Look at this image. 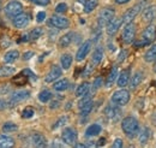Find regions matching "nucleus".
I'll return each instance as SVG.
<instances>
[{
	"mask_svg": "<svg viewBox=\"0 0 156 148\" xmlns=\"http://www.w3.org/2000/svg\"><path fill=\"white\" fill-rule=\"evenodd\" d=\"M34 113H35V111L33 107H25L22 112V117L23 118H31L34 116Z\"/></svg>",
	"mask_w": 156,
	"mask_h": 148,
	"instance_id": "37",
	"label": "nucleus"
},
{
	"mask_svg": "<svg viewBox=\"0 0 156 148\" xmlns=\"http://www.w3.org/2000/svg\"><path fill=\"white\" fill-rule=\"evenodd\" d=\"M117 4H120V5H122V4H126V2H129L130 0H114Z\"/></svg>",
	"mask_w": 156,
	"mask_h": 148,
	"instance_id": "51",
	"label": "nucleus"
},
{
	"mask_svg": "<svg viewBox=\"0 0 156 148\" xmlns=\"http://www.w3.org/2000/svg\"><path fill=\"white\" fill-rule=\"evenodd\" d=\"M144 60L147 63H151L156 60V45H153L144 54Z\"/></svg>",
	"mask_w": 156,
	"mask_h": 148,
	"instance_id": "29",
	"label": "nucleus"
},
{
	"mask_svg": "<svg viewBox=\"0 0 156 148\" xmlns=\"http://www.w3.org/2000/svg\"><path fill=\"white\" fill-rule=\"evenodd\" d=\"M91 46H93L91 40L84 41V42L80 45V47L78 48L77 53H76V60H77V61L84 60V59L87 58V56L89 54V52H90V50H91Z\"/></svg>",
	"mask_w": 156,
	"mask_h": 148,
	"instance_id": "11",
	"label": "nucleus"
},
{
	"mask_svg": "<svg viewBox=\"0 0 156 148\" xmlns=\"http://www.w3.org/2000/svg\"><path fill=\"white\" fill-rule=\"evenodd\" d=\"M98 0H87L85 4H84L83 11L85 13H90V12H93L98 7Z\"/></svg>",
	"mask_w": 156,
	"mask_h": 148,
	"instance_id": "31",
	"label": "nucleus"
},
{
	"mask_svg": "<svg viewBox=\"0 0 156 148\" xmlns=\"http://www.w3.org/2000/svg\"><path fill=\"white\" fill-rule=\"evenodd\" d=\"M52 96H53V94L49 92L48 89H44V91H42V92L39 94V100L41 102H48L51 99H52Z\"/></svg>",
	"mask_w": 156,
	"mask_h": 148,
	"instance_id": "33",
	"label": "nucleus"
},
{
	"mask_svg": "<svg viewBox=\"0 0 156 148\" xmlns=\"http://www.w3.org/2000/svg\"><path fill=\"white\" fill-rule=\"evenodd\" d=\"M105 114L112 122H117L118 119L120 118V116H121V110L119 109V106L115 105V104L114 105H108L105 109Z\"/></svg>",
	"mask_w": 156,
	"mask_h": 148,
	"instance_id": "13",
	"label": "nucleus"
},
{
	"mask_svg": "<svg viewBox=\"0 0 156 148\" xmlns=\"http://www.w3.org/2000/svg\"><path fill=\"white\" fill-rule=\"evenodd\" d=\"M156 39V28L155 25L150 24L148 25L143 33H142V40L145 42V45H150L151 42H154Z\"/></svg>",
	"mask_w": 156,
	"mask_h": 148,
	"instance_id": "12",
	"label": "nucleus"
},
{
	"mask_svg": "<svg viewBox=\"0 0 156 148\" xmlns=\"http://www.w3.org/2000/svg\"><path fill=\"white\" fill-rule=\"evenodd\" d=\"M49 106H51V109H58L59 106H60V102H59L58 100H52Z\"/></svg>",
	"mask_w": 156,
	"mask_h": 148,
	"instance_id": "48",
	"label": "nucleus"
},
{
	"mask_svg": "<svg viewBox=\"0 0 156 148\" xmlns=\"http://www.w3.org/2000/svg\"><path fill=\"white\" fill-rule=\"evenodd\" d=\"M121 129L129 137H135L139 132V123L135 117H125L121 120Z\"/></svg>",
	"mask_w": 156,
	"mask_h": 148,
	"instance_id": "1",
	"label": "nucleus"
},
{
	"mask_svg": "<svg viewBox=\"0 0 156 148\" xmlns=\"http://www.w3.org/2000/svg\"><path fill=\"white\" fill-rule=\"evenodd\" d=\"M93 107H94V102H93V101L85 104L84 106H82V107L79 109V110H80V114H82V116H88L90 112L93 111Z\"/></svg>",
	"mask_w": 156,
	"mask_h": 148,
	"instance_id": "35",
	"label": "nucleus"
},
{
	"mask_svg": "<svg viewBox=\"0 0 156 148\" xmlns=\"http://www.w3.org/2000/svg\"><path fill=\"white\" fill-rule=\"evenodd\" d=\"M15 146V140L6 135V134H0V148H11Z\"/></svg>",
	"mask_w": 156,
	"mask_h": 148,
	"instance_id": "19",
	"label": "nucleus"
},
{
	"mask_svg": "<svg viewBox=\"0 0 156 148\" xmlns=\"http://www.w3.org/2000/svg\"><path fill=\"white\" fill-rule=\"evenodd\" d=\"M73 35H75V34H73L72 31H70V33L62 35V36L60 37V40H59V47H61V48L69 47V46L71 45V42L73 41Z\"/></svg>",
	"mask_w": 156,
	"mask_h": 148,
	"instance_id": "20",
	"label": "nucleus"
},
{
	"mask_svg": "<svg viewBox=\"0 0 156 148\" xmlns=\"http://www.w3.org/2000/svg\"><path fill=\"white\" fill-rule=\"evenodd\" d=\"M16 74V69L9 65H4L0 68V77H9Z\"/></svg>",
	"mask_w": 156,
	"mask_h": 148,
	"instance_id": "32",
	"label": "nucleus"
},
{
	"mask_svg": "<svg viewBox=\"0 0 156 148\" xmlns=\"http://www.w3.org/2000/svg\"><path fill=\"white\" fill-rule=\"evenodd\" d=\"M13 25L17 28V29H23V28H27L28 27V24H29V22H30V18H29V16L27 15V13H20L18 16H16L15 18H13Z\"/></svg>",
	"mask_w": 156,
	"mask_h": 148,
	"instance_id": "17",
	"label": "nucleus"
},
{
	"mask_svg": "<svg viewBox=\"0 0 156 148\" xmlns=\"http://www.w3.org/2000/svg\"><path fill=\"white\" fill-rule=\"evenodd\" d=\"M61 75H62V70H61V68H60L59 65H53V66L51 68L49 72H48V74H47V76H46L44 81H46L47 83L55 82L59 77L61 76Z\"/></svg>",
	"mask_w": 156,
	"mask_h": 148,
	"instance_id": "15",
	"label": "nucleus"
},
{
	"mask_svg": "<svg viewBox=\"0 0 156 148\" xmlns=\"http://www.w3.org/2000/svg\"><path fill=\"white\" fill-rule=\"evenodd\" d=\"M29 98H30V92H29V91H25V89H23V91H17V92L11 94V96H10L9 100H7V105H9L10 107L16 106V105H18L22 101H25V100L29 99Z\"/></svg>",
	"mask_w": 156,
	"mask_h": 148,
	"instance_id": "3",
	"label": "nucleus"
},
{
	"mask_svg": "<svg viewBox=\"0 0 156 148\" xmlns=\"http://www.w3.org/2000/svg\"><path fill=\"white\" fill-rule=\"evenodd\" d=\"M105 143V139H101L100 141H98V146H101V145H103Z\"/></svg>",
	"mask_w": 156,
	"mask_h": 148,
	"instance_id": "52",
	"label": "nucleus"
},
{
	"mask_svg": "<svg viewBox=\"0 0 156 148\" xmlns=\"http://www.w3.org/2000/svg\"><path fill=\"white\" fill-rule=\"evenodd\" d=\"M89 91H90V83L89 82H83L80 83L76 89V96L78 98H82L87 94H89Z\"/></svg>",
	"mask_w": 156,
	"mask_h": 148,
	"instance_id": "24",
	"label": "nucleus"
},
{
	"mask_svg": "<svg viewBox=\"0 0 156 148\" xmlns=\"http://www.w3.org/2000/svg\"><path fill=\"white\" fill-rule=\"evenodd\" d=\"M9 105H7V101H5L4 99H0V111H2L4 109H6Z\"/></svg>",
	"mask_w": 156,
	"mask_h": 148,
	"instance_id": "49",
	"label": "nucleus"
},
{
	"mask_svg": "<svg viewBox=\"0 0 156 148\" xmlns=\"http://www.w3.org/2000/svg\"><path fill=\"white\" fill-rule=\"evenodd\" d=\"M42 34H43V30H42V28H35V29H33L31 31H30V40H37L40 36H42Z\"/></svg>",
	"mask_w": 156,
	"mask_h": 148,
	"instance_id": "36",
	"label": "nucleus"
},
{
	"mask_svg": "<svg viewBox=\"0 0 156 148\" xmlns=\"http://www.w3.org/2000/svg\"><path fill=\"white\" fill-rule=\"evenodd\" d=\"M130 78H131V76H130V69H125L121 72H119L117 80L118 87L119 88H124L127 84H130Z\"/></svg>",
	"mask_w": 156,
	"mask_h": 148,
	"instance_id": "16",
	"label": "nucleus"
},
{
	"mask_svg": "<svg viewBox=\"0 0 156 148\" xmlns=\"http://www.w3.org/2000/svg\"><path fill=\"white\" fill-rule=\"evenodd\" d=\"M118 75H119V70H118L117 66H114V68L112 69V71L109 72V75H108V77H107V81H106V86H107L108 88L113 86L114 81L117 80Z\"/></svg>",
	"mask_w": 156,
	"mask_h": 148,
	"instance_id": "30",
	"label": "nucleus"
},
{
	"mask_svg": "<svg viewBox=\"0 0 156 148\" xmlns=\"http://www.w3.org/2000/svg\"><path fill=\"white\" fill-rule=\"evenodd\" d=\"M72 61H73V58H72L71 54H69V53L62 54L61 58H60V64H61V68H62L64 70L70 69L71 65H72Z\"/></svg>",
	"mask_w": 156,
	"mask_h": 148,
	"instance_id": "26",
	"label": "nucleus"
},
{
	"mask_svg": "<svg viewBox=\"0 0 156 148\" xmlns=\"http://www.w3.org/2000/svg\"><path fill=\"white\" fill-rule=\"evenodd\" d=\"M77 131L73 128H65V129L61 131V140L65 145H69V146H75L76 142H77Z\"/></svg>",
	"mask_w": 156,
	"mask_h": 148,
	"instance_id": "5",
	"label": "nucleus"
},
{
	"mask_svg": "<svg viewBox=\"0 0 156 148\" xmlns=\"http://www.w3.org/2000/svg\"><path fill=\"white\" fill-rule=\"evenodd\" d=\"M154 71L156 72V61H155V64H154Z\"/></svg>",
	"mask_w": 156,
	"mask_h": 148,
	"instance_id": "53",
	"label": "nucleus"
},
{
	"mask_svg": "<svg viewBox=\"0 0 156 148\" xmlns=\"http://www.w3.org/2000/svg\"><path fill=\"white\" fill-rule=\"evenodd\" d=\"M144 7V5L142 4V2H138V4H136L135 6H132L131 9H129L124 15H122V22L126 24V23H130V22H132L133 19L137 17V15L142 11V9Z\"/></svg>",
	"mask_w": 156,
	"mask_h": 148,
	"instance_id": "9",
	"label": "nucleus"
},
{
	"mask_svg": "<svg viewBox=\"0 0 156 148\" xmlns=\"http://www.w3.org/2000/svg\"><path fill=\"white\" fill-rule=\"evenodd\" d=\"M103 48L101 47V46H98L95 48V51L93 52V56H91V61H93V64L94 65H98L101 61H102V59H103Z\"/></svg>",
	"mask_w": 156,
	"mask_h": 148,
	"instance_id": "21",
	"label": "nucleus"
},
{
	"mask_svg": "<svg viewBox=\"0 0 156 148\" xmlns=\"http://www.w3.org/2000/svg\"><path fill=\"white\" fill-rule=\"evenodd\" d=\"M44 19H46V12H43V11L39 12L37 16H36V20H37L39 23H41V22H43Z\"/></svg>",
	"mask_w": 156,
	"mask_h": 148,
	"instance_id": "45",
	"label": "nucleus"
},
{
	"mask_svg": "<svg viewBox=\"0 0 156 148\" xmlns=\"http://www.w3.org/2000/svg\"><path fill=\"white\" fill-rule=\"evenodd\" d=\"M48 25L52 27V28H55V29H67L70 27V20L66 17L54 15V16H52L49 18Z\"/></svg>",
	"mask_w": 156,
	"mask_h": 148,
	"instance_id": "8",
	"label": "nucleus"
},
{
	"mask_svg": "<svg viewBox=\"0 0 156 148\" xmlns=\"http://www.w3.org/2000/svg\"><path fill=\"white\" fill-rule=\"evenodd\" d=\"M150 137H151V130L149 129L148 127H144L143 129L140 130V132H139L138 140H139V142H140L142 145H145V143L149 141Z\"/></svg>",
	"mask_w": 156,
	"mask_h": 148,
	"instance_id": "23",
	"label": "nucleus"
},
{
	"mask_svg": "<svg viewBox=\"0 0 156 148\" xmlns=\"http://www.w3.org/2000/svg\"><path fill=\"white\" fill-rule=\"evenodd\" d=\"M101 125L100 124H91V125H89L88 127V129L85 131V135L88 136V137H93V136H98V134L101 132Z\"/></svg>",
	"mask_w": 156,
	"mask_h": 148,
	"instance_id": "28",
	"label": "nucleus"
},
{
	"mask_svg": "<svg viewBox=\"0 0 156 148\" xmlns=\"http://www.w3.org/2000/svg\"><path fill=\"white\" fill-rule=\"evenodd\" d=\"M91 70H93L91 65H90V64H88V66H87V71L84 72V75H83V76H89V74L91 72Z\"/></svg>",
	"mask_w": 156,
	"mask_h": 148,
	"instance_id": "50",
	"label": "nucleus"
},
{
	"mask_svg": "<svg viewBox=\"0 0 156 148\" xmlns=\"http://www.w3.org/2000/svg\"><path fill=\"white\" fill-rule=\"evenodd\" d=\"M33 57H34V52L28 51V52H25V53L23 54V59H24V60H29V59H31Z\"/></svg>",
	"mask_w": 156,
	"mask_h": 148,
	"instance_id": "47",
	"label": "nucleus"
},
{
	"mask_svg": "<svg viewBox=\"0 0 156 148\" xmlns=\"http://www.w3.org/2000/svg\"><path fill=\"white\" fill-rule=\"evenodd\" d=\"M28 141L30 142L31 146L34 147H46L47 146V140L46 137L41 134V132H37V131H34L29 135L28 137Z\"/></svg>",
	"mask_w": 156,
	"mask_h": 148,
	"instance_id": "10",
	"label": "nucleus"
},
{
	"mask_svg": "<svg viewBox=\"0 0 156 148\" xmlns=\"http://www.w3.org/2000/svg\"><path fill=\"white\" fill-rule=\"evenodd\" d=\"M66 11H67V5L65 2H60L55 7V12L57 13H65Z\"/></svg>",
	"mask_w": 156,
	"mask_h": 148,
	"instance_id": "38",
	"label": "nucleus"
},
{
	"mask_svg": "<svg viewBox=\"0 0 156 148\" xmlns=\"http://www.w3.org/2000/svg\"><path fill=\"white\" fill-rule=\"evenodd\" d=\"M122 146H124V143H122V140H121V139H115L114 143L112 145L113 148H121Z\"/></svg>",
	"mask_w": 156,
	"mask_h": 148,
	"instance_id": "44",
	"label": "nucleus"
},
{
	"mask_svg": "<svg viewBox=\"0 0 156 148\" xmlns=\"http://www.w3.org/2000/svg\"><path fill=\"white\" fill-rule=\"evenodd\" d=\"M10 43H11V41H10V39L6 36V35H2V36H1V39H0V45H1V47H9Z\"/></svg>",
	"mask_w": 156,
	"mask_h": 148,
	"instance_id": "40",
	"label": "nucleus"
},
{
	"mask_svg": "<svg viewBox=\"0 0 156 148\" xmlns=\"http://www.w3.org/2000/svg\"><path fill=\"white\" fill-rule=\"evenodd\" d=\"M18 58H20V52H18L17 50H11V51H9L7 53H5V56H4V61H5V63H13V61H16Z\"/></svg>",
	"mask_w": 156,
	"mask_h": 148,
	"instance_id": "27",
	"label": "nucleus"
},
{
	"mask_svg": "<svg viewBox=\"0 0 156 148\" xmlns=\"http://www.w3.org/2000/svg\"><path fill=\"white\" fill-rule=\"evenodd\" d=\"M130 101V92L126 89H119L112 95V102L118 106H125Z\"/></svg>",
	"mask_w": 156,
	"mask_h": 148,
	"instance_id": "6",
	"label": "nucleus"
},
{
	"mask_svg": "<svg viewBox=\"0 0 156 148\" xmlns=\"http://www.w3.org/2000/svg\"><path fill=\"white\" fill-rule=\"evenodd\" d=\"M126 54H127V51L126 50H122L120 53H119V57H118V61L120 63V61H122L125 58H126Z\"/></svg>",
	"mask_w": 156,
	"mask_h": 148,
	"instance_id": "46",
	"label": "nucleus"
},
{
	"mask_svg": "<svg viewBox=\"0 0 156 148\" xmlns=\"http://www.w3.org/2000/svg\"><path fill=\"white\" fill-rule=\"evenodd\" d=\"M22 12H23V5L17 0H12L5 6V13L10 18H15Z\"/></svg>",
	"mask_w": 156,
	"mask_h": 148,
	"instance_id": "4",
	"label": "nucleus"
},
{
	"mask_svg": "<svg viewBox=\"0 0 156 148\" xmlns=\"http://www.w3.org/2000/svg\"><path fill=\"white\" fill-rule=\"evenodd\" d=\"M143 81V72L142 71H137L135 75L131 77V82H130V88L131 89H136L137 87L142 83Z\"/></svg>",
	"mask_w": 156,
	"mask_h": 148,
	"instance_id": "25",
	"label": "nucleus"
},
{
	"mask_svg": "<svg viewBox=\"0 0 156 148\" xmlns=\"http://www.w3.org/2000/svg\"><path fill=\"white\" fill-rule=\"evenodd\" d=\"M136 24L133 22H130V23H126V25L124 27V30H122V41L125 43H131L133 42L135 36H136Z\"/></svg>",
	"mask_w": 156,
	"mask_h": 148,
	"instance_id": "7",
	"label": "nucleus"
},
{
	"mask_svg": "<svg viewBox=\"0 0 156 148\" xmlns=\"http://www.w3.org/2000/svg\"><path fill=\"white\" fill-rule=\"evenodd\" d=\"M122 18H114L112 19L107 25H106V33L109 35V36H113L118 33V30L120 29V27L122 25Z\"/></svg>",
	"mask_w": 156,
	"mask_h": 148,
	"instance_id": "14",
	"label": "nucleus"
},
{
	"mask_svg": "<svg viewBox=\"0 0 156 148\" xmlns=\"http://www.w3.org/2000/svg\"><path fill=\"white\" fill-rule=\"evenodd\" d=\"M142 17L145 22H153L156 18V5H147L143 10Z\"/></svg>",
	"mask_w": 156,
	"mask_h": 148,
	"instance_id": "18",
	"label": "nucleus"
},
{
	"mask_svg": "<svg viewBox=\"0 0 156 148\" xmlns=\"http://www.w3.org/2000/svg\"><path fill=\"white\" fill-rule=\"evenodd\" d=\"M101 86H102V78L101 77H96L95 81H94V83H93V88L94 89H98Z\"/></svg>",
	"mask_w": 156,
	"mask_h": 148,
	"instance_id": "43",
	"label": "nucleus"
},
{
	"mask_svg": "<svg viewBox=\"0 0 156 148\" xmlns=\"http://www.w3.org/2000/svg\"><path fill=\"white\" fill-rule=\"evenodd\" d=\"M17 130H18L17 124H15L12 122H6L2 125V131L4 132H13V131H17Z\"/></svg>",
	"mask_w": 156,
	"mask_h": 148,
	"instance_id": "34",
	"label": "nucleus"
},
{
	"mask_svg": "<svg viewBox=\"0 0 156 148\" xmlns=\"http://www.w3.org/2000/svg\"><path fill=\"white\" fill-rule=\"evenodd\" d=\"M1 7H2V2H1V0H0V10H1Z\"/></svg>",
	"mask_w": 156,
	"mask_h": 148,
	"instance_id": "54",
	"label": "nucleus"
},
{
	"mask_svg": "<svg viewBox=\"0 0 156 148\" xmlns=\"http://www.w3.org/2000/svg\"><path fill=\"white\" fill-rule=\"evenodd\" d=\"M67 120H69V118H67L66 116L61 117L58 122H57V124H54V125H53V129H58V128H60V127H62L64 124H66V123H67Z\"/></svg>",
	"mask_w": 156,
	"mask_h": 148,
	"instance_id": "39",
	"label": "nucleus"
},
{
	"mask_svg": "<svg viewBox=\"0 0 156 148\" xmlns=\"http://www.w3.org/2000/svg\"><path fill=\"white\" fill-rule=\"evenodd\" d=\"M114 17H115V10L113 7H103L98 16V27H106Z\"/></svg>",
	"mask_w": 156,
	"mask_h": 148,
	"instance_id": "2",
	"label": "nucleus"
},
{
	"mask_svg": "<svg viewBox=\"0 0 156 148\" xmlns=\"http://www.w3.org/2000/svg\"><path fill=\"white\" fill-rule=\"evenodd\" d=\"M69 87H70V82H69L67 78H61L57 82H54V84H53V89L57 91V92H64Z\"/></svg>",
	"mask_w": 156,
	"mask_h": 148,
	"instance_id": "22",
	"label": "nucleus"
},
{
	"mask_svg": "<svg viewBox=\"0 0 156 148\" xmlns=\"http://www.w3.org/2000/svg\"><path fill=\"white\" fill-rule=\"evenodd\" d=\"M22 72L27 77H30V78H31V80H34V81H36V78H37V77L35 76V74H34L33 71H30L29 69H25V70H23Z\"/></svg>",
	"mask_w": 156,
	"mask_h": 148,
	"instance_id": "42",
	"label": "nucleus"
},
{
	"mask_svg": "<svg viewBox=\"0 0 156 148\" xmlns=\"http://www.w3.org/2000/svg\"><path fill=\"white\" fill-rule=\"evenodd\" d=\"M29 1H31L35 5H40V6H47L51 2V0H29Z\"/></svg>",
	"mask_w": 156,
	"mask_h": 148,
	"instance_id": "41",
	"label": "nucleus"
}]
</instances>
